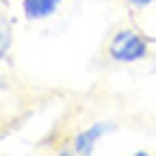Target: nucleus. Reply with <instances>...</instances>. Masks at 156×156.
<instances>
[{"label":"nucleus","mask_w":156,"mask_h":156,"mask_svg":"<svg viewBox=\"0 0 156 156\" xmlns=\"http://www.w3.org/2000/svg\"><path fill=\"white\" fill-rule=\"evenodd\" d=\"M0 88H9V82H6V77H0Z\"/></svg>","instance_id":"6"},{"label":"nucleus","mask_w":156,"mask_h":156,"mask_svg":"<svg viewBox=\"0 0 156 156\" xmlns=\"http://www.w3.org/2000/svg\"><path fill=\"white\" fill-rule=\"evenodd\" d=\"M12 48H14V20L0 12V66L6 62Z\"/></svg>","instance_id":"4"},{"label":"nucleus","mask_w":156,"mask_h":156,"mask_svg":"<svg viewBox=\"0 0 156 156\" xmlns=\"http://www.w3.org/2000/svg\"><path fill=\"white\" fill-rule=\"evenodd\" d=\"M114 131H116V125L111 122V119H97V122L80 128V131L74 133V139H71L74 156H91V153H97L99 139H105V136L114 133Z\"/></svg>","instance_id":"2"},{"label":"nucleus","mask_w":156,"mask_h":156,"mask_svg":"<svg viewBox=\"0 0 156 156\" xmlns=\"http://www.w3.org/2000/svg\"><path fill=\"white\" fill-rule=\"evenodd\" d=\"M125 3H128V6H131V9H133V12H142V9H148V6L153 3V0H125Z\"/></svg>","instance_id":"5"},{"label":"nucleus","mask_w":156,"mask_h":156,"mask_svg":"<svg viewBox=\"0 0 156 156\" xmlns=\"http://www.w3.org/2000/svg\"><path fill=\"white\" fill-rule=\"evenodd\" d=\"M105 57L116 66H136L151 57V40L133 26H122L111 34L105 45Z\"/></svg>","instance_id":"1"},{"label":"nucleus","mask_w":156,"mask_h":156,"mask_svg":"<svg viewBox=\"0 0 156 156\" xmlns=\"http://www.w3.org/2000/svg\"><path fill=\"white\" fill-rule=\"evenodd\" d=\"M62 0H23V17L31 23H43L60 12Z\"/></svg>","instance_id":"3"},{"label":"nucleus","mask_w":156,"mask_h":156,"mask_svg":"<svg viewBox=\"0 0 156 156\" xmlns=\"http://www.w3.org/2000/svg\"><path fill=\"white\" fill-rule=\"evenodd\" d=\"M6 3H9V0H0V6H6Z\"/></svg>","instance_id":"7"}]
</instances>
